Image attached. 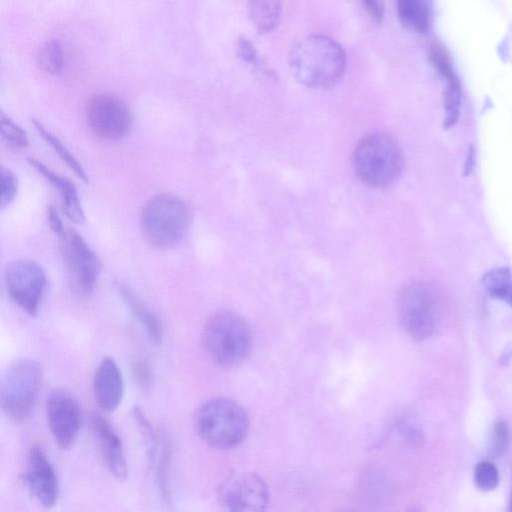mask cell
<instances>
[{"instance_id":"1","label":"cell","mask_w":512,"mask_h":512,"mask_svg":"<svg viewBox=\"0 0 512 512\" xmlns=\"http://www.w3.org/2000/svg\"><path fill=\"white\" fill-rule=\"evenodd\" d=\"M288 63L299 83L309 88L324 89L341 78L346 56L342 46L334 39L311 34L291 47Z\"/></svg>"},{"instance_id":"2","label":"cell","mask_w":512,"mask_h":512,"mask_svg":"<svg viewBox=\"0 0 512 512\" xmlns=\"http://www.w3.org/2000/svg\"><path fill=\"white\" fill-rule=\"evenodd\" d=\"M190 223L186 203L176 195L151 197L141 212V229L146 241L157 249H170L184 238Z\"/></svg>"},{"instance_id":"3","label":"cell","mask_w":512,"mask_h":512,"mask_svg":"<svg viewBox=\"0 0 512 512\" xmlns=\"http://www.w3.org/2000/svg\"><path fill=\"white\" fill-rule=\"evenodd\" d=\"M244 409L228 398H213L203 403L196 414V429L201 439L217 449L239 445L248 431Z\"/></svg>"},{"instance_id":"4","label":"cell","mask_w":512,"mask_h":512,"mask_svg":"<svg viewBox=\"0 0 512 512\" xmlns=\"http://www.w3.org/2000/svg\"><path fill=\"white\" fill-rule=\"evenodd\" d=\"M203 345L209 357L221 366L243 362L251 348L252 338L247 323L231 311H221L206 322Z\"/></svg>"},{"instance_id":"5","label":"cell","mask_w":512,"mask_h":512,"mask_svg":"<svg viewBox=\"0 0 512 512\" xmlns=\"http://www.w3.org/2000/svg\"><path fill=\"white\" fill-rule=\"evenodd\" d=\"M358 177L371 187H385L394 182L403 167V155L387 134L374 133L361 139L353 153Z\"/></svg>"},{"instance_id":"6","label":"cell","mask_w":512,"mask_h":512,"mask_svg":"<svg viewBox=\"0 0 512 512\" xmlns=\"http://www.w3.org/2000/svg\"><path fill=\"white\" fill-rule=\"evenodd\" d=\"M43 373L35 360L22 358L12 363L1 381V406L15 422L25 421L32 413L41 388Z\"/></svg>"},{"instance_id":"7","label":"cell","mask_w":512,"mask_h":512,"mask_svg":"<svg viewBox=\"0 0 512 512\" xmlns=\"http://www.w3.org/2000/svg\"><path fill=\"white\" fill-rule=\"evenodd\" d=\"M58 237L70 287L77 296L87 298L94 291L102 263L75 230L65 228Z\"/></svg>"},{"instance_id":"8","label":"cell","mask_w":512,"mask_h":512,"mask_svg":"<svg viewBox=\"0 0 512 512\" xmlns=\"http://www.w3.org/2000/svg\"><path fill=\"white\" fill-rule=\"evenodd\" d=\"M398 316L411 338L418 341L429 338L438 323V303L433 290L422 283L404 288L398 298Z\"/></svg>"},{"instance_id":"9","label":"cell","mask_w":512,"mask_h":512,"mask_svg":"<svg viewBox=\"0 0 512 512\" xmlns=\"http://www.w3.org/2000/svg\"><path fill=\"white\" fill-rule=\"evenodd\" d=\"M4 280L12 301L28 315H36L47 285L43 268L32 260H14L6 266Z\"/></svg>"},{"instance_id":"10","label":"cell","mask_w":512,"mask_h":512,"mask_svg":"<svg viewBox=\"0 0 512 512\" xmlns=\"http://www.w3.org/2000/svg\"><path fill=\"white\" fill-rule=\"evenodd\" d=\"M86 119L97 136L109 141L124 138L132 126V113L128 105L112 94L93 96L86 106Z\"/></svg>"},{"instance_id":"11","label":"cell","mask_w":512,"mask_h":512,"mask_svg":"<svg viewBox=\"0 0 512 512\" xmlns=\"http://www.w3.org/2000/svg\"><path fill=\"white\" fill-rule=\"evenodd\" d=\"M221 504L231 511H262L269 502L265 481L254 472H234L219 486Z\"/></svg>"},{"instance_id":"12","label":"cell","mask_w":512,"mask_h":512,"mask_svg":"<svg viewBox=\"0 0 512 512\" xmlns=\"http://www.w3.org/2000/svg\"><path fill=\"white\" fill-rule=\"evenodd\" d=\"M46 416L57 445L61 449H69L76 441L82 423L78 401L68 391L54 389L46 400Z\"/></svg>"},{"instance_id":"13","label":"cell","mask_w":512,"mask_h":512,"mask_svg":"<svg viewBox=\"0 0 512 512\" xmlns=\"http://www.w3.org/2000/svg\"><path fill=\"white\" fill-rule=\"evenodd\" d=\"M23 480L41 506L51 508L56 504L59 497L58 478L49 457L39 445L34 444L29 449Z\"/></svg>"},{"instance_id":"14","label":"cell","mask_w":512,"mask_h":512,"mask_svg":"<svg viewBox=\"0 0 512 512\" xmlns=\"http://www.w3.org/2000/svg\"><path fill=\"white\" fill-rule=\"evenodd\" d=\"M90 424L100 453L109 472L118 480L127 477L123 442L112 424L99 413H92Z\"/></svg>"},{"instance_id":"15","label":"cell","mask_w":512,"mask_h":512,"mask_svg":"<svg viewBox=\"0 0 512 512\" xmlns=\"http://www.w3.org/2000/svg\"><path fill=\"white\" fill-rule=\"evenodd\" d=\"M93 392L98 406L104 411H113L120 404L124 381L114 359L105 357L99 363L93 377Z\"/></svg>"},{"instance_id":"16","label":"cell","mask_w":512,"mask_h":512,"mask_svg":"<svg viewBox=\"0 0 512 512\" xmlns=\"http://www.w3.org/2000/svg\"><path fill=\"white\" fill-rule=\"evenodd\" d=\"M27 161L59 192L66 216L76 224H83L85 215L74 184L35 158L29 157Z\"/></svg>"},{"instance_id":"17","label":"cell","mask_w":512,"mask_h":512,"mask_svg":"<svg viewBox=\"0 0 512 512\" xmlns=\"http://www.w3.org/2000/svg\"><path fill=\"white\" fill-rule=\"evenodd\" d=\"M117 290L133 317L145 328L150 340L156 345L160 344L163 328L159 318L129 287L119 284Z\"/></svg>"},{"instance_id":"18","label":"cell","mask_w":512,"mask_h":512,"mask_svg":"<svg viewBox=\"0 0 512 512\" xmlns=\"http://www.w3.org/2000/svg\"><path fill=\"white\" fill-rule=\"evenodd\" d=\"M401 23L416 32L426 33L432 21L430 0H396Z\"/></svg>"},{"instance_id":"19","label":"cell","mask_w":512,"mask_h":512,"mask_svg":"<svg viewBox=\"0 0 512 512\" xmlns=\"http://www.w3.org/2000/svg\"><path fill=\"white\" fill-rule=\"evenodd\" d=\"M282 0H249V17L255 29L261 33L274 30L280 21Z\"/></svg>"},{"instance_id":"20","label":"cell","mask_w":512,"mask_h":512,"mask_svg":"<svg viewBox=\"0 0 512 512\" xmlns=\"http://www.w3.org/2000/svg\"><path fill=\"white\" fill-rule=\"evenodd\" d=\"M173 449L169 437L165 433L160 434V444L153 463L155 464V476L156 482L161 495L162 500L167 505L170 504V471L172 463Z\"/></svg>"},{"instance_id":"21","label":"cell","mask_w":512,"mask_h":512,"mask_svg":"<svg viewBox=\"0 0 512 512\" xmlns=\"http://www.w3.org/2000/svg\"><path fill=\"white\" fill-rule=\"evenodd\" d=\"M486 292L495 299L512 307V272L508 267H499L486 272L482 278Z\"/></svg>"},{"instance_id":"22","label":"cell","mask_w":512,"mask_h":512,"mask_svg":"<svg viewBox=\"0 0 512 512\" xmlns=\"http://www.w3.org/2000/svg\"><path fill=\"white\" fill-rule=\"evenodd\" d=\"M443 79L445 81V89L443 94L445 111L444 127L448 129L454 126L459 119L462 102V90L459 78L455 72L443 77Z\"/></svg>"},{"instance_id":"23","label":"cell","mask_w":512,"mask_h":512,"mask_svg":"<svg viewBox=\"0 0 512 512\" xmlns=\"http://www.w3.org/2000/svg\"><path fill=\"white\" fill-rule=\"evenodd\" d=\"M31 123L42 138L53 148L62 161L75 173L83 182L87 183L89 178L81 163L74 157L68 148L50 131H48L38 120L31 119Z\"/></svg>"},{"instance_id":"24","label":"cell","mask_w":512,"mask_h":512,"mask_svg":"<svg viewBox=\"0 0 512 512\" xmlns=\"http://www.w3.org/2000/svg\"><path fill=\"white\" fill-rule=\"evenodd\" d=\"M38 61L47 73L59 74L63 70L64 54L60 43L50 40L40 49Z\"/></svg>"},{"instance_id":"25","label":"cell","mask_w":512,"mask_h":512,"mask_svg":"<svg viewBox=\"0 0 512 512\" xmlns=\"http://www.w3.org/2000/svg\"><path fill=\"white\" fill-rule=\"evenodd\" d=\"M132 415L144 439L148 458L153 463L159 449L160 434H156L149 420L139 407H133Z\"/></svg>"},{"instance_id":"26","label":"cell","mask_w":512,"mask_h":512,"mask_svg":"<svg viewBox=\"0 0 512 512\" xmlns=\"http://www.w3.org/2000/svg\"><path fill=\"white\" fill-rule=\"evenodd\" d=\"M0 131L4 141L14 149H23L29 145L27 133L3 111L0 112Z\"/></svg>"},{"instance_id":"27","label":"cell","mask_w":512,"mask_h":512,"mask_svg":"<svg viewBox=\"0 0 512 512\" xmlns=\"http://www.w3.org/2000/svg\"><path fill=\"white\" fill-rule=\"evenodd\" d=\"M474 482L481 491H491L497 488L499 473L497 467L490 461L479 462L474 470Z\"/></svg>"},{"instance_id":"28","label":"cell","mask_w":512,"mask_h":512,"mask_svg":"<svg viewBox=\"0 0 512 512\" xmlns=\"http://www.w3.org/2000/svg\"><path fill=\"white\" fill-rule=\"evenodd\" d=\"M132 378L135 385L144 393L150 392L154 383V375L149 363L143 359L132 364Z\"/></svg>"},{"instance_id":"29","label":"cell","mask_w":512,"mask_h":512,"mask_svg":"<svg viewBox=\"0 0 512 512\" xmlns=\"http://www.w3.org/2000/svg\"><path fill=\"white\" fill-rule=\"evenodd\" d=\"M510 442L509 427L505 420H498L493 429L491 441V454L494 457H500L508 449Z\"/></svg>"},{"instance_id":"30","label":"cell","mask_w":512,"mask_h":512,"mask_svg":"<svg viewBox=\"0 0 512 512\" xmlns=\"http://www.w3.org/2000/svg\"><path fill=\"white\" fill-rule=\"evenodd\" d=\"M1 208L4 209L15 199L18 192V180L13 171L1 167Z\"/></svg>"},{"instance_id":"31","label":"cell","mask_w":512,"mask_h":512,"mask_svg":"<svg viewBox=\"0 0 512 512\" xmlns=\"http://www.w3.org/2000/svg\"><path fill=\"white\" fill-rule=\"evenodd\" d=\"M367 13L376 21H381L384 13L382 0H360Z\"/></svg>"},{"instance_id":"32","label":"cell","mask_w":512,"mask_h":512,"mask_svg":"<svg viewBox=\"0 0 512 512\" xmlns=\"http://www.w3.org/2000/svg\"><path fill=\"white\" fill-rule=\"evenodd\" d=\"M238 53L246 62L254 63L257 60L256 50L247 39H241L238 42Z\"/></svg>"},{"instance_id":"33","label":"cell","mask_w":512,"mask_h":512,"mask_svg":"<svg viewBox=\"0 0 512 512\" xmlns=\"http://www.w3.org/2000/svg\"><path fill=\"white\" fill-rule=\"evenodd\" d=\"M47 219L50 229L55 234L59 235L65 229L57 209L53 205H49L47 208Z\"/></svg>"},{"instance_id":"34","label":"cell","mask_w":512,"mask_h":512,"mask_svg":"<svg viewBox=\"0 0 512 512\" xmlns=\"http://www.w3.org/2000/svg\"><path fill=\"white\" fill-rule=\"evenodd\" d=\"M475 163V148L470 146L467 158L464 163V174L468 175L472 172Z\"/></svg>"},{"instance_id":"35","label":"cell","mask_w":512,"mask_h":512,"mask_svg":"<svg viewBox=\"0 0 512 512\" xmlns=\"http://www.w3.org/2000/svg\"><path fill=\"white\" fill-rule=\"evenodd\" d=\"M509 510L512 511V488H511L510 499H509Z\"/></svg>"}]
</instances>
